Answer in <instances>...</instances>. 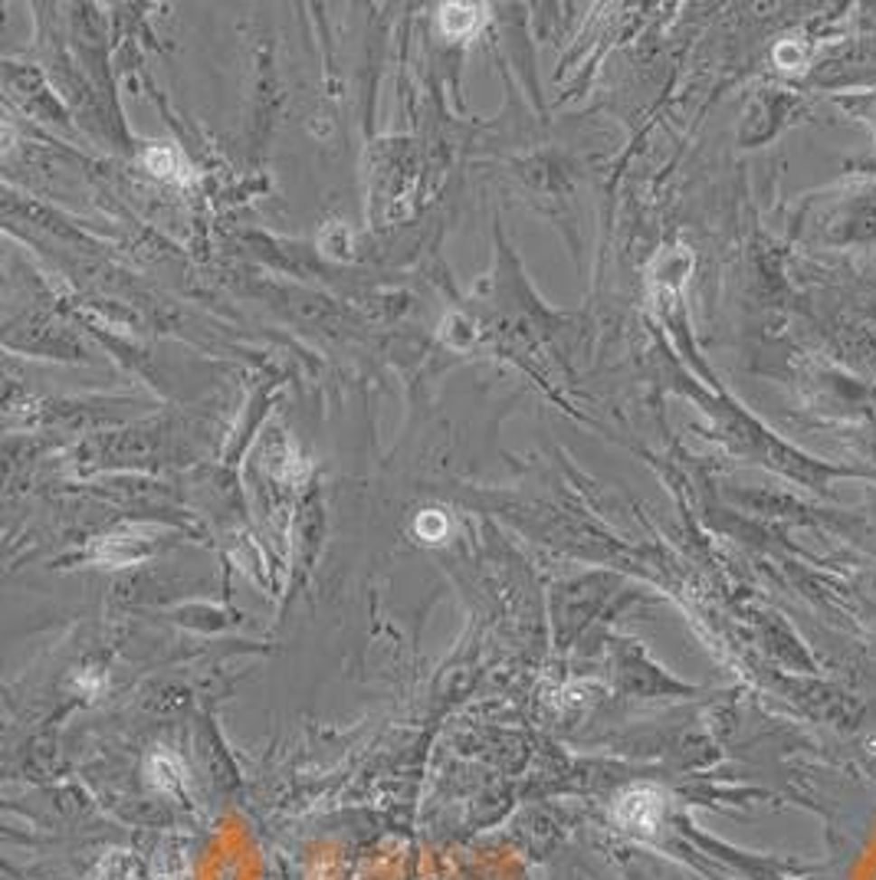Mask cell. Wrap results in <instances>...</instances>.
<instances>
[{"instance_id": "1", "label": "cell", "mask_w": 876, "mask_h": 880, "mask_svg": "<svg viewBox=\"0 0 876 880\" xmlns=\"http://www.w3.org/2000/svg\"><path fill=\"white\" fill-rule=\"evenodd\" d=\"M627 801H630V825H637L640 831H650L660 821V815H664V795L660 791H634Z\"/></svg>"}, {"instance_id": "2", "label": "cell", "mask_w": 876, "mask_h": 880, "mask_svg": "<svg viewBox=\"0 0 876 880\" xmlns=\"http://www.w3.org/2000/svg\"><path fill=\"white\" fill-rule=\"evenodd\" d=\"M443 30L450 36H463L469 33V30L476 27V7H466V4H450V7H443Z\"/></svg>"}, {"instance_id": "3", "label": "cell", "mask_w": 876, "mask_h": 880, "mask_svg": "<svg viewBox=\"0 0 876 880\" xmlns=\"http://www.w3.org/2000/svg\"><path fill=\"white\" fill-rule=\"evenodd\" d=\"M145 165H148L155 175H171V171L177 168V152L168 148V145H158V148H151V152L145 155Z\"/></svg>"}, {"instance_id": "4", "label": "cell", "mask_w": 876, "mask_h": 880, "mask_svg": "<svg viewBox=\"0 0 876 880\" xmlns=\"http://www.w3.org/2000/svg\"><path fill=\"white\" fill-rule=\"evenodd\" d=\"M417 533L424 535V539H430V543H437V539H443V533H447V519H443L440 513H434V509H427V513H420V519H417Z\"/></svg>"}, {"instance_id": "5", "label": "cell", "mask_w": 876, "mask_h": 880, "mask_svg": "<svg viewBox=\"0 0 876 880\" xmlns=\"http://www.w3.org/2000/svg\"><path fill=\"white\" fill-rule=\"evenodd\" d=\"M775 60H778V66H785V70H795L797 62H801V50L791 43H781L778 50H775Z\"/></svg>"}]
</instances>
